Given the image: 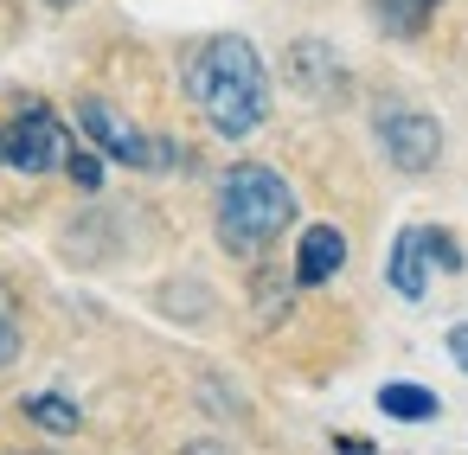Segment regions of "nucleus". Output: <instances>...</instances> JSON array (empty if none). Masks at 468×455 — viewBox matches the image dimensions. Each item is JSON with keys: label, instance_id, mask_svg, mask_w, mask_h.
Wrapping results in <instances>:
<instances>
[{"label": "nucleus", "instance_id": "7", "mask_svg": "<svg viewBox=\"0 0 468 455\" xmlns=\"http://www.w3.org/2000/svg\"><path fill=\"white\" fill-rule=\"evenodd\" d=\"M340 263H346V231H340V225H308L302 244H295V289L334 282Z\"/></svg>", "mask_w": 468, "mask_h": 455}, {"label": "nucleus", "instance_id": "15", "mask_svg": "<svg viewBox=\"0 0 468 455\" xmlns=\"http://www.w3.org/2000/svg\"><path fill=\"white\" fill-rule=\"evenodd\" d=\"M334 455H378L366 436H334Z\"/></svg>", "mask_w": 468, "mask_h": 455}, {"label": "nucleus", "instance_id": "11", "mask_svg": "<svg viewBox=\"0 0 468 455\" xmlns=\"http://www.w3.org/2000/svg\"><path fill=\"white\" fill-rule=\"evenodd\" d=\"M20 410H27V423H39V429H52V436H78V423H84V410H78L71 397H58V391H27Z\"/></svg>", "mask_w": 468, "mask_h": 455}, {"label": "nucleus", "instance_id": "8", "mask_svg": "<svg viewBox=\"0 0 468 455\" xmlns=\"http://www.w3.org/2000/svg\"><path fill=\"white\" fill-rule=\"evenodd\" d=\"M289 84H295L302 97H340L346 71H340V58H334L327 39H295V46H289Z\"/></svg>", "mask_w": 468, "mask_h": 455}, {"label": "nucleus", "instance_id": "13", "mask_svg": "<svg viewBox=\"0 0 468 455\" xmlns=\"http://www.w3.org/2000/svg\"><path fill=\"white\" fill-rule=\"evenodd\" d=\"M20 359V321H14V302L0 295V365Z\"/></svg>", "mask_w": 468, "mask_h": 455}, {"label": "nucleus", "instance_id": "3", "mask_svg": "<svg viewBox=\"0 0 468 455\" xmlns=\"http://www.w3.org/2000/svg\"><path fill=\"white\" fill-rule=\"evenodd\" d=\"M65 154H71V129L46 103H27V110H14L7 122H0V167L52 174V167H65Z\"/></svg>", "mask_w": 468, "mask_h": 455}, {"label": "nucleus", "instance_id": "14", "mask_svg": "<svg viewBox=\"0 0 468 455\" xmlns=\"http://www.w3.org/2000/svg\"><path fill=\"white\" fill-rule=\"evenodd\" d=\"M449 359L462 365V378H468V321H455L449 327Z\"/></svg>", "mask_w": 468, "mask_h": 455}, {"label": "nucleus", "instance_id": "10", "mask_svg": "<svg viewBox=\"0 0 468 455\" xmlns=\"http://www.w3.org/2000/svg\"><path fill=\"white\" fill-rule=\"evenodd\" d=\"M436 7H442V0H372V20L391 39H423V26H430Z\"/></svg>", "mask_w": 468, "mask_h": 455}, {"label": "nucleus", "instance_id": "9", "mask_svg": "<svg viewBox=\"0 0 468 455\" xmlns=\"http://www.w3.org/2000/svg\"><path fill=\"white\" fill-rule=\"evenodd\" d=\"M378 410H385L391 423H430V417L442 410V397H436L430 385H410V378H385V385H378Z\"/></svg>", "mask_w": 468, "mask_h": 455}, {"label": "nucleus", "instance_id": "2", "mask_svg": "<svg viewBox=\"0 0 468 455\" xmlns=\"http://www.w3.org/2000/svg\"><path fill=\"white\" fill-rule=\"evenodd\" d=\"M212 225H218V244L231 257H263L295 225V186L263 161H238V167L218 174Z\"/></svg>", "mask_w": 468, "mask_h": 455}, {"label": "nucleus", "instance_id": "6", "mask_svg": "<svg viewBox=\"0 0 468 455\" xmlns=\"http://www.w3.org/2000/svg\"><path fill=\"white\" fill-rule=\"evenodd\" d=\"M372 129H378V148H385V161L398 167V174H430L436 161H442V122L436 116H423V110H410V103H378V116H372Z\"/></svg>", "mask_w": 468, "mask_h": 455}, {"label": "nucleus", "instance_id": "17", "mask_svg": "<svg viewBox=\"0 0 468 455\" xmlns=\"http://www.w3.org/2000/svg\"><path fill=\"white\" fill-rule=\"evenodd\" d=\"M46 7H78V0H46Z\"/></svg>", "mask_w": 468, "mask_h": 455}, {"label": "nucleus", "instance_id": "16", "mask_svg": "<svg viewBox=\"0 0 468 455\" xmlns=\"http://www.w3.org/2000/svg\"><path fill=\"white\" fill-rule=\"evenodd\" d=\"M186 455H231V449H225V442H193Z\"/></svg>", "mask_w": 468, "mask_h": 455}, {"label": "nucleus", "instance_id": "12", "mask_svg": "<svg viewBox=\"0 0 468 455\" xmlns=\"http://www.w3.org/2000/svg\"><path fill=\"white\" fill-rule=\"evenodd\" d=\"M65 167H71V180H78L84 193H97V186H103V161H97V154L71 148V154H65Z\"/></svg>", "mask_w": 468, "mask_h": 455}, {"label": "nucleus", "instance_id": "4", "mask_svg": "<svg viewBox=\"0 0 468 455\" xmlns=\"http://www.w3.org/2000/svg\"><path fill=\"white\" fill-rule=\"evenodd\" d=\"M78 129H84V142L103 154V161H122V167H174V148L161 142V135H142L116 103H103V97H84L78 103Z\"/></svg>", "mask_w": 468, "mask_h": 455}, {"label": "nucleus", "instance_id": "5", "mask_svg": "<svg viewBox=\"0 0 468 455\" xmlns=\"http://www.w3.org/2000/svg\"><path fill=\"white\" fill-rule=\"evenodd\" d=\"M430 270H462L455 238L436 231V225H404L398 244H391V257H385V282H391V295L423 302V295H430Z\"/></svg>", "mask_w": 468, "mask_h": 455}, {"label": "nucleus", "instance_id": "1", "mask_svg": "<svg viewBox=\"0 0 468 455\" xmlns=\"http://www.w3.org/2000/svg\"><path fill=\"white\" fill-rule=\"evenodd\" d=\"M180 84H186V103L206 116V129L225 135V142H244V135L270 116V71H263L257 46L238 39V33L199 39V46L186 52Z\"/></svg>", "mask_w": 468, "mask_h": 455}]
</instances>
